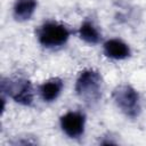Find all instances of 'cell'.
Here are the masks:
<instances>
[{"label": "cell", "instance_id": "obj_4", "mask_svg": "<svg viewBox=\"0 0 146 146\" xmlns=\"http://www.w3.org/2000/svg\"><path fill=\"white\" fill-rule=\"evenodd\" d=\"M1 91L7 94L16 103L25 106H30L33 102V88L30 80L16 76L10 79H2Z\"/></svg>", "mask_w": 146, "mask_h": 146}, {"label": "cell", "instance_id": "obj_3", "mask_svg": "<svg viewBox=\"0 0 146 146\" xmlns=\"http://www.w3.org/2000/svg\"><path fill=\"white\" fill-rule=\"evenodd\" d=\"M71 35V30L63 23L49 21L42 24L38 32V41L46 48H57L67 42Z\"/></svg>", "mask_w": 146, "mask_h": 146}, {"label": "cell", "instance_id": "obj_5", "mask_svg": "<svg viewBox=\"0 0 146 146\" xmlns=\"http://www.w3.org/2000/svg\"><path fill=\"white\" fill-rule=\"evenodd\" d=\"M86 116L81 112H67L60 116V128L65 135L71 138H78L83 135Z\"/></svg>", "mask_w": 146, "mask_h": 146}, {"label": "cell", "instance_id": "obj_1", "mask_svg": "<svg viewBox=\"0 0 146 146\" xmlns=\"http://www.w3.org/2000/svg\"><path fill=\"white\" fill-rule=\"evenodd\" d=\"M75 92L81 100L90 106L98 103L103 92V79L100 73L94 68L81 71L75 82Z\"/></svg>", "mask_w": 146, "mask_h": 146}, {"label": "cell", "instance_id": "obj_9", "mask_svg": "<svg viewBox=\"0 0 146 146\" xmlns=\"http://www.w3.org/2000/svg\"><path fill=\"white\" fill-rule=\"evenodd\" d=\"M79 36L89 44H96L100 41V32L90 21H84L79 29Z\"/></svg>", "mask_w": 146, "mask_h": 146}, {"label": "cell", "instance_id": "obj_2", "mask_svg": "<svg viewBox=\"0 0 146 146\" xmlns=\"http://www.w3.org/2000/svg\"><path fill=\"white\" fill-rule=\"evenodd\" d=\"M112 97L116 107L127 117L135 119L139 115L141 111L140 97L133 87L130 84H120L113 90Z\"/></svg>", "mask_w": 146, "mask_h": 146}, {"label": "cell", "instance_id": "obj_6", "mask_svg": "<svg viewBox=\"0 0 146 146\" xmlns=\"http://www.w3.org/2000/svg\"><path fill=\"white\" fill-rule=\"evenodd\" d=\"M103 48H104L105 56L111 58V59H115V60L125 59L131 54L130 47L120 39H110V40H107L104 43Z\"/></svg>", "mask_w": 146, "mask_h": 146}, {"label": "cell", "instance_id": "obj_7", "mask_svg": "<svg viewBox=\"0 0 146 146\" xmlns=\"http://www.w3.org/2000/svg\"><path fill=\"white\" fill-rule=\"evenodd\" d=\"M63 87L64 83L60 78H50L40 86L39 92L44 102L50 103L58 98V96L63 90Z\"/></svg>", "mask_w": 146, "mask_h": 146}, {"label": "cell", "instance_id": "obj_8", "mask_svg": "<svg viewBox=\"0 0 146 146\" xmlns=\"http://www.w3.org/2000/svg\"><path fill=\"white\" fill-rule=\"evenodd\" d=\"M36 8V0H16L13 14L16 21L24 22L32 17Z\"/></svg>", "mask_w": 146, "mask_h": 146}]
</instances>
